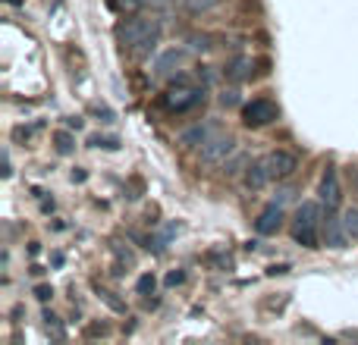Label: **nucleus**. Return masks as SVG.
Masks as SVG:
<instances>
[{"label": "nucleus", "instance_id": "f257e3e1", "mask_svg": "<svg viewBox=\"0 0 358 345\" xmlns=\"http://www.w3.org/2000/svg\"><path fill=\"white\" fill-rule=\"evenodd\" d=\"M151 38H161V25L155 22V19H145V16H129L126 22L117 25V41L123 44V47H142L145 41H151Z\"/></svg>", "mask_w": 358, "mask_h": 345}, {"label": "nucleus", "instance_id": "f03ea898", "mask_svg": "<svg viewBox=\"0 0 358 345\" xmlns=\"http://www.w3.org/2000/svg\"><path fill=\"white\" fill-rule=\"evenodd\" d=\"M161 104H164V110H170V113H189V110H195L198 104H204V88L189 85V79H179L167 88Z\"/></svg>", "mask_w": 358, "mask_h": 345}, {"label": "nucleus", "instance_id": "7ed1b4c3", "mask_svg": "<svg viewBox=\"0 0 358 345\" xmlns=\"http://www.w3.org/2000/svg\"><path fill=\"white\" fill-rule=\"evenodd\" d=\"M236 138L229 135V132H217L214 138H208V142L198 148V154H201V163H210V167H217V163H227L229 157L236 154Z\"/></svg>", "mask_w": 358, "mask_h": 345}, {"label": "nucleus", "instance_id": "20e7f679", "mask_svg": "<svg viewBox=\"0 0 358 345\" xmlns=\"http://www.w3.org/2000/svg\"><path fill=\"white\" fill-rule=\"evenodd\" d=\"M277 117H280V107L273 104V101H267V98H258V101H252V104L242 107V123H245L248 129L271 126Z\"/></svg>", "mask_w": 358, "mask_h": 345}, {"label": "nucleus", "instance_id": "39448f33", "mask_svg": "<svg viewBox=\"0 0 358 345\" xmlns=\"http://www.w3.org/2000/svg\"><path fill=\"white\" fill-rule=\"evenodd\" d=\"M217 132H220V123L217 119H204V123H195V126H189V129L179 135V142L185 145V148H201L208 138H214Z\"/></svg>", "mask_w": 358, "mask_h": 345}, {"label": "nucleus", "instance_id": "423d86ee", "mask_svg": "<svg viewBox=\"0 0 358 345\" xmlns=\"http://www.w3.org/2000/svg\"><path fill=\"white\" fill-rule=\"evenodd\" d=\"M280 226H283V204L271 201L258 214V220H255V229H258V235H273V233H280Z\"/></svg>", "mask_w": 358, "mask_h": 345}, {"label": "nucleus", "instance_id": "0eeeda50", "mask_svg": "<svg viewBox=\"0 0 358 345\" xmlns=\"http://www.w3.org/2000/svg\"><path fill=\"white\" fill-rule=\"evenodd\" d=\"M321 201H324V207L327 210H336L343 204V189H340V176H336V170L334 167H327V172H324V179H321Z\"/></svg>", "mask_w": 358, "mask_h": 345}, {"label": "nucleus", "instance_id": "6e6552de", "mask_svg": "<svg viewBox=\"0 0 358 345\" xmlns=\"http://www.w3.org/2000/svg\"><path fill=\"white\" fill-rule=\"evenodd\" d=\"M267 167H271L273 179H289L299 170V157L292 151H273V154H267Z\"/></svg>", "mask_w": 358, "mask_h": 345}, {"label": "nucleus", "instance_id": "1a4fd4ad", "mask_svg": "<svg viewBox=\"0 0 358 345\" xmlns=\"http://www.w3.org/2000/svg\"><path fill=\"white\" fill-rule=\"evenodd\" d=\"M271 167H267V157H261V161H252L245 167V189L248 191H261L267 182H271Z\"/></svg>", "mask_w": 358, "mask_h": 345}, {"label": "nucleus", "instance_id": "9d476101", "mask_svg": "<svg viewBox=\"0 0 358 345\" xmlns=\"http://www.w3.org/2000/svg\"><path fill=\"white\" fill-rule=\"evenodd\" d=\"M346 223L343 216H334V210H327V223H324V239L330 248H346Z\"/></svg>", "mask_w": 358, "mask_h": 345}, {"label": "nucleus", "instance_id": "9b49d317", "mask_svg": "<svg viewBox=\"0 0 358 345\" xmlns=\"http://www.w3.org/2000/svg\"><path fill=\"white\" fill-rule=\"evenodd\" d=\"M317 226H321V204L302 201L296 210V229H317Z\"/></svg>", "mask_w": 358, "mask_h": 345}, {"label": "nucleus", "instance_id": "f8f14e48", "mask_svg": "<svg viewBox=\"0 0 358 345\" xmlns=\"http://www.w3.org/2000/svg\"><path fill=\"white\" fill-rule=\"evenodd\" d=\"M182 63H185V50H176V47L167 50V54H161L155 60V75H157V79H164V75H170L173 69L182 66Z\"/></svg>", "mask_w": 358, "mask_h": 345}, {"label": "nucleus", "instance_id": "ddd939ff", "mask_svg": "<svg viewBox=\"0 0 358 345\" xmlns=\"http://www.w3.org/2000/svg\"><path fill=\"white\" fill-rule=\"evenodd\" d=\"M248 69H252V60H248V57H236V60L227 66V79L229 82H245Z\"/></svg>", "mask_w": 358, "mask_h": 345}, {"label": "nucleus", "instance_id": "4468645a", "mask_svg": "<svg viewBox=\"0 0 358 345\" xmlns=\"http://www.w3.org/2000/svg\"><path fill=\"white\" fill-rule=\"evenodd\" d=\"M292 239L299 242L302 248H321V235H317V229H292Z\"/></svg>", "mask_w": 358, "mask_h": 345}, {"label": "nucleus", "instance_id": "2eb2a0df", "mask_svg": "<svg viewBox=\"0 0 358 345\" xmlns=\"http://www.w3.org/2000/svg\"><path fill=\"white\" fill-rule=\"evenodd\" d=\"M185 3V10L192 13V16H201V13H208V10H214L220 0H182Z\"/></svg>", "mask_w": 358, "mask_h": 345}, {"label": "nucleus", "instance_id": "dca6fc26", "mask_svg": "<svg viewBox=\"0 0 358 345\" xmlns=\"http://www.w3.org/2000/svg\"><path fill=\"white\" fill-rule=\"evenodd\" d=\"M343 223H346L349 239H358V207H346V210H343Z\"/></svg>", "mask_w": 358, "mask_h": 345}, {"label": "nucleus", "instance_id": "f3484780", "mask_svg": "<svg viewBox=\"0 0 358 345\" xmlns=\"http://www.w3.org/2000/svg\"><path fill=\"white\" fill-rule=\"evenodd\" d=\"M54 145H57V151H60V154H73V148H76L73 135H69V132H63V129L54 135Z\"/></svg>", "mask_w": 358, "mask_h": 345}, {"label": "nucleus", "instance_id": "a211bd4d", "mask_svg": "<svg viewBox=\"0 0 358 345\" xmlns=\"http://www.w3.org/2000/svg\"><path fill=\"white\" fill-rule=\"evenodd\" d=\"M88 145H92V148L117 151V148H120V138H113V135H92V138H88Z\"/></svg>", "mask_w": 358, "mask_h": 345}, {"label": "nucleus", "instance_id": "6ab92c4d", "mask_svg": "<svg viewBox=\"0 0 358 345\" xmlns=\"http://www.w3.org/2000/svg\"><path fill=\"white\" fill-rule=\"evenodd\" d=\"M155 286H157L155 273H145V277H138L136 289H138V295H155Z\"/></svg>", "mask_w": 358, "mask_h": 345}, {"label": "nucleus", "instance_id": "aec40b11", "mask_svg": "<svg viewBox=\"0 0 358 345\" xmlns=\"http://www.w3.org/2000/svg\"><path fill=\"white\" fill-rule=\"evenodd\" d=\"M98 295H101V302H104L107 308H113V311H123V308H126V304L120 302V298H113V292H110V289H101V286H98Z\"/></svg>", "mask_w": 358, "mask_h": 345}, {"label": "nucleus", "instance_id": "412c9836", "mask_svg": "<svg viewBox=\"0 0 358 345\" xmlns=\"http://www.w3.org/2000/svg\"><path fill=\"white\" fill-rule=\"evenodd\" d=\"M220 104H223V107H239V104H242L239 91H236V88H223V94H220Z\"/></svg>", "mask_w": 358, "mask_h": 345}, {"label": "nucleus", "instance_id": "4be33fe9", "mask_svg": "<svg viewBox=\"0 0 358 345\" xmlns=\"http://www.w3.org/2000/svg\"><path fill=\"white\" fill-rule=\"evenodd\" d=\"M44 323H48V330H54L57 339H63V330H60V317L50 314V311H44Z\"/></svg>", "mask_w": 358, "mask_h": 345}, {"label": "nucleus", "instance_id": "5701e85b", "mask_svg": "<svg viewBox=\"0 0 358 345\" xmlns=\"http://www.w3.org/2000/svg\"><path fill=\"white\" fill-rule=\"evenodd\" d=\"M113 3H117V6H120V10H126V13H136V10H138V6H145V3H142V0H113Z\"/></svg>", "mask_w": 358, "mask_h": 345}, {"label": "nucleus", "instance_id": "b1692460", "mask_svg": "<svg viewBox=\"0 0 358 345\" xmlns=\"http://www.w3.org/2000/svg\"><path fill=\"white\" fill-rule=\"evenodd\" d=\"M248 163H252V161H245V157H236V161L227 167V172H229V176H236V172H242V167H248Z\"/></svg>", "mask_w": 358, "mask_h": 345}, {"label": "nucleus", "instance_id": "393cba45", "mask_svg": "<svg viewBox=\"0 0 358 345\" xmlns=\"http://www.w3.org/2000/svg\"><path fill=\"white\" fill-rule=\"evenodd\" d=\"M189 41H192V50H208L210 47V44H208V35H201V38H189Z\"/></svg>", "mask_w": 358, "mask_h": 345}, {"label": "nucleus", "instance_id": "a878e982", "mask_svg": "<svg viewBox=\"0 0 358 345\" xmlns=\"http://www.w3.org/2000/svg\"><path fill=\"white\" fill-rule=\"evenodd\" d=\"M50 295H54V289H50V286H38V289H35V298H38V302H48Z\"/></svg>", "mask_w": 358, "mask_h": 345}, {"label": "nucleus", "instance_id": "bb28decb", "mask_svg": "<svg viewBox=\"0 0 358 345\" xmlns=\"http://www.w3.org/2000/svg\"><path fill=\"white\" fill-rule=\"evenodd\" d=\"M145 6H151V10H167L170 3H173V0H142Z\"/></svg>", "mask_w": 358, "mask_h": 345}, {"label": "nucleus", "instance_id": "cd10ccee", "mask_svg": "<svg viewBox=\"0 0 358 345\" xmlns=\"http://www.w3.org/2000/svg\"><path fill=\"white\" fill-rule=\"evenodd\" d=\"M182 279H185V273H182V270H173V273L167 277V286H179Z\"/></svg>", "mask_w": 358, "mask_h": 345}, {"label": "nucleus", "instance_id": "c85d7f7f", "mask_svg": "<svg viewBox=\"0 0 358 345\" xmlns=\"http://www.w3.org/2000/svg\"><path fill=\"white\" fill-rule=\"evenodd\" d=\"M277 195H280V198H277V201H280V204H286V201H289V198H292V195H296V191H292V189H280V191H277Z\"/></svg>", "mask_w": 358, "mask_h": 345}, {"label": "nucleus", "instance_id": "c756f323", "mask_svg": "<svg viewBox=\"0 0 358 345\" xmlns=\"http://www.w3.org/2000/svg\"><path fill=\"white\" fill-rule=\"evenodd\" d=\"M85 179H88L85 170H76V172H73V182H85Z\"/></svg>", "mask_w": 358, "mask_h": 345}, {"label": "nucleus", "instance_id": "7c9ffc66", "mask_svg": "<svg viewBox=\"0 0 358 345\" xmlns=\"http://www.w3.org/2000/svg\"><path fill=\"white\" fill-rule=\"evenodd\" d=\"M66 126H69V129H82V119L73 117V119H66Z\"/></svg>", "mask_w": 358, "mask_h": 345}, {"label": "nucleus", "instance_id": "2f4dec72", "mask_svg": "<svg viewBox=\"0 0 358 345\" xmlns=\"http://www.w3.org/2000/svg\"><path fill=\"white\" fill-rule=\"evenodd\" d=\"M13 167H10V154H3V176H10Z\"/></svg>", "mask_w": 358, "mask_h": 345}, {"label": "nucleus", "instance_id": "473e14b6", "mask_svg": "<svg viewBox=\"0 0 358 345\" xmlns=\"http://www.w3.org/2000/svg\"><path fill=\"white\" fill-rule=\"evenodd\" d=\"M10 3H22V0H10Z\"/></svg>", "mask_w": 358, "mask_h": 345}]
</instances>
